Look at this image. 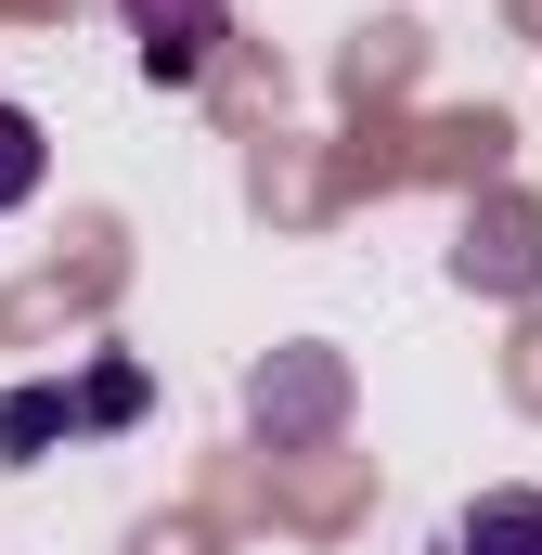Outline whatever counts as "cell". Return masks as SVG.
I'll return each instance as SVG.
<instances>
[{
    "label": "cell",
    "mask_w": 542,
    "mask_h": 555,
    "mask_svg": "<svg viewBox=\"0 0 542 555\" xmlns=\"http://www.w3.org/2000/svg\"><path fill=\"white\" fill-rule=\"evenodd\" d=\"M39 168H52V155H39V117H26V104H0V220L39 194Z\"/></svg>",
    "instance_id": "obj_4"
},
{
    "label": "cell",
    "mask_w": 542,
    "mask_h": 555,
    "mask_svg": "<svg viewBox=\"0 0 542 555\" xmlns=\"http://www.w3.org/2000/svg\"><path fill=\"white\" fill-rule=\"evenodd\" d=\"M117 13H130L142 78H155V91H194V78L220 65V26H233L220 0H117Z\"/></svg>",
    "instance_id": "obj_1"
},
{
    "label": "cell",
    "mask_w": 542,
    "mask_h": 555,
    "mask_svg": "<svg viewBox=\"0 0 542 555\" xmlns=\"http://www.w3.org/2000/svg\"><path fill=\"white\" fill-rule=\"evenodd\" d=\"M78 414H142V375L130 362H104V375H91V388H78V401H65V388H26V401H13V414H0V452H13V465H26V452H39V439H52V426H78Z\"/></svg>",
    "instance_id": "obj_2"
},
{
    "label": "cell",
    "mask_w": 542,
    "mask_h": 555,
    "mask_svg": "<svg viewBox=\"0 0 542 555\" xmlns=\"http://www.w3.org/2000/svg\"><path fill=\"white\" fill-rule=\"evenodd\" d=\"M439 555H542V491H478L439 517Z\"/></svg>",
    "instance_id": "obj_3"
}]
</instances>
